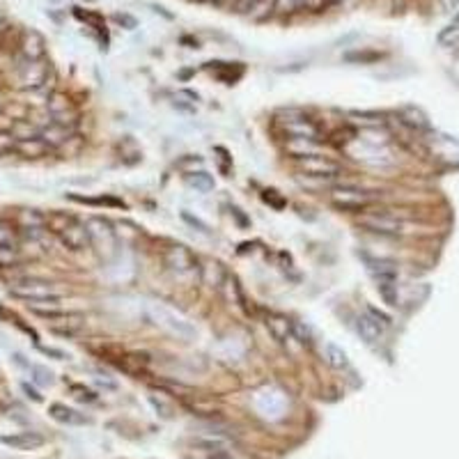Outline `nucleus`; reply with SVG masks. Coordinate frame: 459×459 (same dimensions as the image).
I'll return each instance as SVG.
<instances>
[{
  "label": "nucleus",
  "mask_w": 459,
  "mask_h": 459,
  "mask_svg": "<svg viewBox=\"0 0 459 459\" xmlns=\"http://www.w3.org/2000/svg\"><path fill=\"white\" fill-rule=\"evenodd\" d=\"M389 322L391 320L386 317L384 312L374 310V308H367V312L356 317V331H359V335L367 344H376L384 338V326Z\"/></svg>",
  "instance_id": "0eeeda50"
},
{
  "label": "nucleus",
  "mask_w": 459,
  "mask_h": 459,
  "mask_svg": "<svg viewBox=\"0 0 459 459\" xmlns=\"http://www.w3.org/2000/svg\"><path fill=\"white\" fill-rule=\"evenodd\" d=\"M292 335L299 344H310L312 342V331L310 326H305L303 322H292Z\"/></svg>",
  "instance_id": "bb28decb"
},
{
  "label": "nucleus",
  "mask_w": 459,
  "mask_h": 459,
  "mask_svg": "<svg viewBox=\"0 0 459 459\" xmlns=\"http://www.w3.org/2000/svg\"><path fill=\"white\" fill-rule=\"evenodd\" d=\"M28 370L33 372V379H35L37 384H42V386H51V384H53V372L46 370V367H42V365H30Z\"/></svg>",
  "instance_id": "c85d7f7f"
},
{
  "label": "nucleus",
  "mask_w": 459,
  "mask_h": 459,
  "mask_svg": "<svg viewBox=\"0 0 459 459\" xmlns=\"http://www.w3.org/2000/svg\"><path fill=\"white\" fill-rule=\"evenodd\" d=\"M367 269L374 275L376 287H379L381 297L391 305H397V269L395 264L384 262V260H367Z\"/></svg>",
  "instance_id": "20e7f679"
},
{
  "label": "nucleus",
  "mask_w": 459,
  "mask_h": 459,
  "mask_svg": "<svg viewBox=\"0 0 459 459\" xmlns=\"http://www.w3.org/2000/svg\"><path fill=\"white\" fill-rule=\"evenodd\" d=\"M9 134H12L16 140H26V138L39 136V129L35 125H30V120H14L12 127H9Z\"/></svg>",
  "instance_id": "393cba45"
},
{
  "label": "nucleus",
  "mask_w": 459,
  "mask_h": 459,
  "mask_svg": "<svg viewBox=\"0 0 459 459\" xmlns=\"http://www.w3.org/2000/svg\"><path fill=\"white\" fill-rule=\"evenodd\" d=\"M23 391L28 393V397H33V400H35V402H42V395H39V393H37L35 389H30V386H28V384H23Z\"/></svg>",
  "instance_id": "58836bf2"
},
{
  "label": "nucleus",
  "mask_w": 459,
  "mask_h": 459,
  "mask_svg": "<svg viewBox=\"0 0 459 459\" xmlns=\"http://www.w3.org/2000/svg\"><path fill=\"white\" fill-rule=\"evenodd\" d=\"M39 138H42L51 149H58V147L67 145V142L74 138V127L58 125V122H48L46 127L39 129Z\"/></svg>",
  "instance_id": "4468645a"
},
{
  "label": "nucleus",
  "mask_w": 459,
  "mask_h": 459,
  "mask_svg": "<svg viewBox=\"0 0 459 459\" xmlns=\"http://www.w3.org/2000/svg\"><path fill=\"white\" fill-rule=\"evenodd\" d=\"M88 3H97V0H88Z\"/></svg>",
  "instance_id": "37998d69"
},
{
  "label": "nucleus",
  "mask_w": 459,
  "mask_h": 459,
  "mask_svg": "<svg viewBox=\"0 0 459 459\" xmlns=\"http://www.w3.org/2000/svg\"><path fill=\"white\" fill-rule=\"evenodd\" d=\"M14 226L19 232H28V230H44L46 228V213L39 209H19Z\"/></svg>",
  "instance_id": "a211bd4d"
},
{
  "label": "nucleus",
  "mask_w": 459,
  "mask_h": 459,
  "mask_svg": "<svg viewBox=\"0 0 459 459\" xmlns=\"http://www.w3.org/2000/svg\"><path fill=\"white\" fill-rule=\"evenodd\" d=\"M264 202H269L273 209H283L285 207V198L280 196L278 191H264Z\"/></svg>",
  "instance_id": "72a5a7b5"
},
{
  "label": "nucleus",
  "mask_w": 459,
  "mask_h": 459,
  "mask_svg": "<svg viewBox=\"0 0 459 459\" xmlns=\"http://www.w3.org/2000/svg\"><path fill=\"white\" fill-rule=\"evenodd\" d=\"M48 78V65L44 60H37V63H28L23 60V65H19V88L21 90H42L46 85Z\"/></svg>",
  "instance_id": "1a4fd4ad"
},
{
  "label": "nucleus",
  "mask_w": 459,
  "mask_h": 459,
  "mask_svg": "<svg viewBox=\"0 0 459 459\" xmlns=\"http://www.w3.org/2000/svg\"><path fill=\"white\" fill-rule=\"evenodd\" d=\"M37 349L42 352L44 356H53V359H58V361H65V359H67V354H65V352L53 349V347H42V344H37Z\"/></svg>",
  "instance_id": "4c0bfd02"
},
{
  "label": "nucleus",
  "mask_w": 459,
  "mask_h": 459,
  "mask_svg": "<svg viewBox=\"0 0 459 459\" xmlns=\"http://www.w3.org/2000/svg\"><path fill=\"white\" fill-rule=\"evenodd\" d=\"M3 21H5V16H3V12H0V26H3Z\"/></svg>",
  "instance_id": "79ce46f5"
},
{
  "label": "nucleus",
  "mask_w": 459,
  "mask_h": 459,
  "mask_svg": "<svg viewBox=\"0 0 459 459\" xmlns=\"http://www.w3.org/2000/svg\"><path fill=\"white\" fill-rule=\"evenodd\" d=\"M228 278V271L223 269V264L216 262V260H207L205 264L200 267V280L207 285V287H213V290H221L223 280Z\"/></svg>",
  "instance_id": "6ab92c4d"
},
{
  "label": "nucleus",
  "mask_w": 459,
  "mask_h": 459,
  "mask_svg": "<svg viewBox=\"0 0 459 459\" xmlns=\"http://www.w3.org/2000/svg\"><path fill=\"white\" fill-rule=\"evenodd\" d=\"M19 53H21L23 60L28 63H37V60H44L46 56V39L42 37V33L37 30H26L19 39Z\"/></svg>",
  "instance_id": "f8f14e48"
},
{
  "label": "nucleus",
  "mask_w": 459,
  "mask_h": 459,
  "mask_svg": "<svg viewBox=\"0 0 459 459\" xmlns=\"http://www.w3.org/2000/svg\"><path fill=\"white\" fill-rule=\"evenodd\" d=\"M14 145H16V138L7 131H0V157L3 154H14Z\"/></svg>",
  "instance_id": "c756f323"
},
{
  "label": "nucleus",
  "mask_w": 459,
  "mask_h": 459,
  "mask_svg": "<svg viewBox=\"0 0 459 459\" xmlns=\"http://www.w3.org/2000/svg\"><path fill=\"white\" fill-rule=\"evenodd\" d=\"M48 110L51 115H65V113H71V101L67 95L63 92H56V95H51L48 99Z\"/></svg>",
  "instance_id": "a878e982"
},
{
  "label": "nucleus",
  "mask_w": 459,
  "mask_h": 459,
  "mask_svg": "<svg viewBox=\"0 0 459 459\" xmlns=\"http://www.w3.org/2000/svg\"><path fill=\"white\" fill-rule=\"evenodd\" d=\"M7 292L12 294L14 299H21L28 305L33 303H42V301H60L63 294L58 292L53 283L42 280V278H19L14 283H9Z\"/></svg>",
  "instance_id": "f257e3e1"
},
{
  "label": "nucleus",
  "mask_w": 459,
  "mask_h": 459,
  "mask_svg": "<svg viewBox=\"0 0 459 459\" xmlns=\"http://www.w3.org/2000/svg\"><path fill=\"white\" fill-rule=\"evenodd\" d=\"M308 0H275V12H297Z\"/></svg>",
  "instance_id": "2f4dec72"
},
{
  "label": "nucleus",
  "mask_w": 459,
  "mask_h": 459,
  "mask_svg": "<svg viewBox=\"0 0 459 459\" xmlns=\"http://www.w3.org/2000/svg\"><path fill=\"white\" fill-rule=\"evenodd\" d=\"M163 264L166 269L175 275H191L200 271L198 258L193 255V250L184 243H168V248L163 250Z\"/></svg>",
  "instance_id": "7ed1b4c3"
},
{
  "label": "nucleus",
  "mask_w": 459,
  "mask_h": 459,
  "mask_svg": "<svg viewBox=\"0 0 459 459\" xmlns=\"http://www.w3.org/2000/svg\"><path fill=\"white\" fill-rule=\"evenodd\" d=\"M113 19H115V21H117L120 26H125L127 30H134V28L138 26V21H136V19L131 16V14H115Z\"/></svg>",
  "instance_id": "e433bc0d"
},
{
  "label": "nucleus",
  "mask_w": 459,
  "mask_h": 459,
  "mask_svg": "<svg viewBox=\"0 0 459 459\" xmlns=\"http://www.w3.org/2000/svg\"><path fill=\"white\" fill-rule=\"evenodd\" d=\"M438 42L443 46H453L459 42V21H455L453 26H448L441 30V35H438Z\"/></svg>",
  "instance_id": "cd10ccee"
},
{
  "label": "nucleus",
  "mask_w": 459,
  "mask_h": 459,
  "mask_svg": "<svg viewBox=\"0 0 459 459\" xmlns=\"http://www.w3.org/2000/svg\"><path fill=\"white\" fill-rule=\"evenodd\" d=\"M19 264V250L0 248V269H12Z\"/></svg>",
  "instance_id": "7c9ffc66"
},
{
  "label": "nucleus",
  "mask_w": 459,
  "mask_h": 459,
  "mask_svg": "<svg viewBox=\"0 0 459 459\" xmlns=\"http://www.w3.org/2000/svg\"><path fill=\"white\" fill-rule=\"evenodd\" d=\"M209 459H232L226 450H216V453H211L209 455Z\"/></svg>",
  "instance_id": "ea45409f"
},
{
  "label": "nucleus",
  "mask_w": 459,
  "mask_h": 459,
  "mask_svg": "<svg viewBox=\"0 0 459 459\" xmlns=\"http://www.w3.org/2000/svg\"><path fill=\"white\" fill-rule=\"evenodd\" d=\"M344 60L347 63H372V60H379V53H347Z\"/></svg>",
  "instance_id": "f704fd0d"
},
{
  "label": "nucleus",
  "mask_w": 459,
  "mask_h": 459,
  "mask_svg": "<svg viewBox=\"0 0 459 459\" xmlns=\"http://www.w3.org/2000/svg\"><path fill=\"white\" fill-rule=\"evenodd\" d=\"M196 3H213V0H196Z\"/></svg>",
  "instance_id": "a19ab883"
},
{
  "label": "nucleus",
  "mask_w": 459,
  "mask_h": 459,
  "mask_svg": "<svg viewBox=\"0 0 459 459\" xmlns=\"http://www.w3.org/2000/svg\"><path fill=\"white\" fill-rule=\"evenodd\" d=\"M186 184L191 189H196L198 193H209L213 191V177L205 170H198V172H189L186 175Z\"/></svg>",
  "instance_id": "b1692460"
},
{
  "label": "nucleus",
  "mask_w": 459,
  "mask_h": 459,
  "mask_svg": "<svg viewBox=\"0 0 459 459\" xmlns=\"http://www.w3.org/2000/svg\"><path fill=\"white\" fill-rule=\"evenodd\" d=\"M46 438L37 432H16V434H5L0 436V443L14 448V450H37L44 445Z\"/></svg>",
  "instance_id": "2eb2a0df"
},
{
  "label": "nucleus",
  "mask_w": 459,
  "mask_h": 459,
  "mask_svg": "<svg viewBox=\"0 0 459 459\" xmlns=\"http://www.w3.org/2000/svg\"><path fill=\"white\" fill-rule=\"evenodd\" d=\"M58 239L60 243H63L65 248L69 250H85V248H92V241H90V232L85 228V223H80L78 218L71 223V226H67L63 232L58 234Z\"/></svg>",
  "instance_id": "9b49d317"
},
{
  "label": "nucleus",
  "mask_w": 459,
  "mask_h": 459,
  "mask_svg": "<svg viewBox=\"0 0 459 459\" xmlns=\"http://www.w3.org/2000/svg\"><path fill=\"white\" fill-rule=\"evenodd\" d=\"M71 393H74L76 400L80 402H95L97 400V395L92 393L90 389H85V386H80V384H71Z\"/></svg>",
  "instance_id": "473e14b6"
},
{
  "label": "nucleus",
  "mask_w": 459,
  "mask_h": 459,
  "mask_svg": "<svg viewBox=\"0 0 459 459\" xmlns=\"http://www.w3.org/2000/svg\"><path fill=\"white\" fill-rule=\"evenodd\" d=\"M280 129L290 140H317L320 138V127L308 117H287L280 120Z\"/></svg>",
  "instance_id": "9d476101"
},
{
  "label": "nucleus",
  "mask_w": 459,
  "mask_h": 459,
  "mask_svg": "<svg viewBox=\"0 0 459 459\" xmlns=\"http://www.w3.org/2000/svg\"><path fill=\"white\" fill-rule=\"evenodd\" d=\"M324 361L329 363L335 370H344L347 365H349V359H347V354L342 352V347L333 344V342H326L324 347Z\"/></svg>",
  "instance_id": "4be33fe9"
},
{
  "label": "nucleus",
  "mask_w": 459,
  "mask_h": 459,
  "mask_svg": "<svg viewBox=\"0 0 459 459\" xmlns=\"http://www.w3.org/2000/svg\"><path fill=\"white\" fill-rule=\"evenodd\" d=\"M76 218L71 216V213H63V211H51V213H46V230L51 232V234H58L63 232L67 226H71Z\"/></svg>",
  "instance_id": "5701e85b"
},
{
  "label": "nucleus",
  "mask_w": 459,
  "mask_h": 459,
  "mask_svg": "<svg viewBox=\"0 0 459 459\" xmlns=\"http://www.w3.org/2000/svg\"><path fill=\"white\" fill-rule=\"evenodd\" d=\"M48 416L53 418V421L63 423V425H85V423H90V418L85 413H80V411L71 409V406H67V404H60V402L48 406Z\"/></svg>",
  "instance_id": "f3484780"
},
{
  "label": "nucleus",
  "mask_w": 459,
  "mask_h": 459,
  "mask_svg": "<svg viewBox=\"0 0 459 459\" xmlns=\"http://www.w3.org/2000/svg\"><path fill=\"white\" fill-rule=\"evenodd\" d=\"M181 218H184V221H186V223H189V226H193V228H198L200 232L209 234V228L205 226V223H202L200 218H196V216H191V213H189V211H184V213H181Z\"/></svg>",
  "instance_id": "c9c22d12"
},
{
  "label": "nucleus",
  "mask_w": 459,
  "mask_h": 459,
  "mask_svg": "<svg viewBox=\"0 0 459 459\" xmlns=\"http://www.w3.org/2000/svg\"><path fill=\"white\" fill-rule=\"evenodd\" d=\"M51 149L46 142L35 136V138H26V140H16V145H14V154L16 157H21V159H28V161H37V159H44L51 154Z\"/></svg>",
  "instance_id": "dca6fc26"
},
{
  "label": "nucleus",
  "mask_w": 459,
  "mask_h": 459,
  "mask_svg": "<svg viewBox=\"0 0 459 459\" xmlns=\"http://www.w3.org/2000/svg\"><path fill=\"white\" fill-rule=\"evenodd\" d=\"M152 312H154L157 324H161L163 329H168L170 333L179 335V338H193V335H196V331H193V326L189 322H184L181 317L172 315L170 310H166V308H152Z\"/></svg>",
  "instance_id": "ddd939ff"
},
{
  "label": "nucleus",
  "mask_w": 459,
  "mask_h": 459,
  "mask_svg": "<svg viewBox=\"0 0 459 459\" xmlns=\"http://www.w3.org/2000/svg\"><path fill=\"white\" fill-rule=\"evenodd\" d=\"M0 248L21 250V232L14 226V221L0 218Z\"/></svg>",
  "instance_id": "aec40b11"
},
{
  "label": "nucleus",
  "mask_w": 459,
  "mask_h": 459,
  "mask_svg": "<svg viewBox=\"0 0 459 459\" xmlns=\"http://www.w3.org/2000/svg\"><path fill=\"white\" fill-rule=\"evenodd\" d=\"M85 228L90 232V241H92V248H97L101 255H115L117 250V232L113 228V223L104 216H92L85 221Z\"/></svg>",
  "instance_id": "f03ea898"
},
{
  "label": "nucleus",
  "mask_w": 459,
  "mask_h": 459,
  "mask_svg": "<svg viewBox=\"0 0 459 459\" xmlns=\"http://www.w3.org/2000/svg\"><path fill=\"white\" fill-rule=\"evenodd\" d=\"M297 166L301 172H305V177H335L342 170L338 161H333L324 154H308V157H299Z\"/></svg>",
  "instance_id": "6e6552de"
},
{
  "label": "nucleus",
  "mask_w": 459,
  "mask_h": 459,
  "mask_svg": "<svg viewBox=\"0 0 459 459\" xmlns=\"http://www.w3.org/2000/svg\"><path fill=\"white\" fill-rule=\"evenodd\" d=\"M329 200L333 207H338L342 211H361L374 200L367 191H361L356 186H335L329 193Z\"/></svg>",
  "instance_id": "423d86ee"
},
{
  "label": "nucleus",
  "mask_w": 459,
  "mask_h": 459,
  "mask_svg": "<svg viewBox=\"0 0 459 459\" xmlns=\"http://www.w3.org/2000/svg\"><path fill=\"white\" fill-rule=\"evenodd\" d=\"M359 226L367 232L381 234V237H400L404 232V223L384 211H367L359 216Z\"/></svg>",
  "instance_id": "39448f33"
},
{
  "label": "nucleus",
  "mask_w": 459,
  "mask_h": 459,
  "mask_svg": "<svg viewBox=\"0 0 459 459\" xmlns=\"http://www.w3.org/2000/svg\"><path fill=\"white\" fill-rule=\"evenodd\" d=\"M267 326L269 331L273 333V338L278 342H287V340H294L292 335V322L287 317H283V315H269L267 317Z\"/></svg>",
  "instance_id": "412c9836"
}]
</instances>
